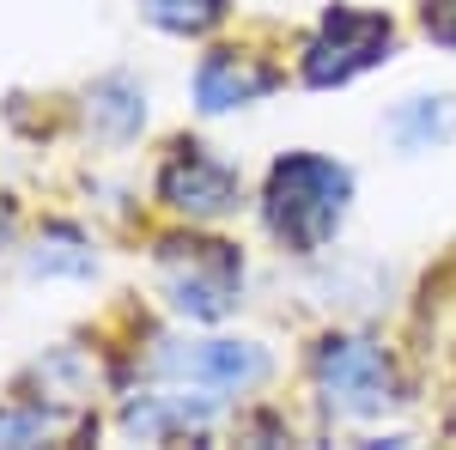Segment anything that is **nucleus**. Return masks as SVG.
I'll list each match as a JSON object with an SVG mask.
<instances>
[{"label":"nucleus","instance_id":"obj_13","mask_svg":"<svg viewBox=\"0 0 456 450\" xmlns=\"http://www.w3.org/2000/svg\"><path fill=\"white\" fill-rule=\"evenodd\" d=\"M49 432V408H0V445H31Z\"/></svg>","mask_w":456,"mask_h":450},{"label":"nucleus","instance_id":"obj_5","mask_svg":"<svg viewBox=\"0 0 456 450\" xmlns=\"http://www.w3.org/2000/svg\"><path fill=\"white\" fill-rule=\"evenodd\" d=\"M159 201L171 213H183V219H225V213L244 201V183H238V171L213 146L176 140L171 159L159 165Z\"/></svg>","mask_w":456,"mask_h":450},{"label":"nucleus","instance_id":"obj_2","mask_svg":"<svg viewBox=\"0 0 456 450\" xmlns=\"http://www.w3.org/2000/svg\"><path fill=\"white\" fill-rule=\"evenodd\" d=\"M159 286L176 316L219 323L244 292V256L219 238H165L159 243Z\"/></svg>","mask_w":456,"mask_h":450},{"label":"nucleus","instance_id":"obj_12","mask_svg":"<svg viewBox=\"0 0 456 450\" xmlns=\"http://www.w3.org/2000/svg\"><path fill=\"white\" fill-rule=\"evenodd\" d=\"M232 0H141V19L171 37H208L213 25H225Z\"/></svg>","mask_w":456,"mask_h":450},{"label":"nucleus","instance_id":"obj_9","mask_svg":"<svg viewBox=\"0 0 456 450\" xmlns=\"http://www.w3.org/2000/svg\"><path fill=\"white\" fill-rule=\"evenodd\" d=\"M86 128L104 140H134L146 128V86H134L128 73H110L86 92Z\"/></svg>","mask_w":456,"mask_h":450},{"label":"nucleus","instance_id":"obj_4","mask_svg":"<svg viewBox=\"0 0 456 450\" xmlns=\"http://www.w3.org/2000/svg\"><path fill=\"white\" fill-rule=\"evenodd\" d=\"M311 372H316V389L329 396L335 414L371 420V414H389L402 402L395 365L384 359V347L365 341V335H322L311 353Z\"/></svg>","mask_w":456,"mask_h":450},{"label":"nucleus","instance_id":"obj_11","mask_svg":"<svg viewBox=\"0 0 456 450\" xmlns=\"http://www.w3.org/2000/svg\"><path fill=\"white\" fill-rule=\"evenodd\" d=\"M31 274L37 280H55V274L86 280V274H98V250L79 238L73 225H49V232L37 238V250H31Z\"/></svg>","mask_w":456,"mask_h":450},{"label":"nucleus","instance_id":"obj_10","mask_svg":"<svg viewBox=\"0 0 456 450\" xmlns=\"http://www.w3.org/2000/svg\"><path fill=\"white\" fill-rule=\"evenodd\" d=\"M384 135L402 146V152H432L456 140V98H408V104L389 110Z\"/></svg>","mask_w":456,"mask_h":450},{"label":"nucleus","instance_id":"obj_8","mask_svg":"<svg viewBox=\"0 0 456 450\" xmlns=\"http://www.w3.org/2000/svg\"><path fill=\"white\" fill-rule=\"evenodd\" d=\"M213 420V389H195L189 383V396L183 389H165V396H134L128 408H122V432H134V438H171V432H195V426H208Z\"/></svg>","mask_w":456,"mask_h":450},{"label":"nucleus","instance_id":"obj_7","mask_svg":"<svg viewBox=\"0 0 456 450\" xmlns=\"http://www.w3.org/2000/svg\"><path fill=\"white\" fill-rule=\"evenodd\" d=\"M274 86H281V73L268 68L262 55H249V49H208L201 68H195V110L201 116H232V110L262 104Z\"/></svg>","mask_w":456,"mask_h":450},{"label":"nucleus","instance_id":"obj_6","mask_svg":"<svg viewBox=\"0 0 456 450\" xmlns=\"http://www.w3.org/2000/svg\"><path fill=\"white\" fill-rule=\"evenodd\" d=\"M152 365L165 378H183L195 389H213V396H244L268 378V353L256 341H159Z\"/></svg>","mask_w":456,"mask_h":450},{"label":"nucleus","instance_id":"obj_14","mask_svg":"<svg viewBox=\"0 0 456 450\" xmlns=\"http://www.w3.org/2000/svg\"><path fill=\"white\" fill-rule=\"evenodd\" d=\"M420 25L438 49H456V0H420Z\"/></svg>","mask_w":456,"mask_h":450},{"label":"nucleus","instance_id":"obj_15","mask_svg":"<svg viewBox=\"0 0 456 450\" xmlns=\"http://www.w3.org/2000/svg\"><path fill=\"white\" fill-rule=\"evenodd\" d=\"M6 232H12V219H6V208H0V243H6Z\"/></svg>","mask_w":456,"mask_h":450},{"label":"nucleus","instance_id":"obj_1","mask_svg":"<svg viewBox=\"0 0 456 450\" xmlns=\"http://www.w3.org/2000/svg\"><path fill=\"white\" fill-rule=\"evenodd\" d=\"M353 171L329 152H286L262 183V225L286 256H316L347 225Z\"/></svg>","mask_w":456,"mask_h":450},{"label":"nucleus","instance_id":"obj_3","mask_svg":"<svg viewBox=\"0 0 456 450\" xmlns=\"http://www.w3.org/2000/svg\"><path fill=\"white\" fill-rule=\"evenodd\" d=\"M389 49H395V25L389 12H365V6H329L316 37L298 55V79L311 92H335V86H353L359 73L384 68Z\"/></svg>","mask_w":456,"mask_h":450}]
</instances>
